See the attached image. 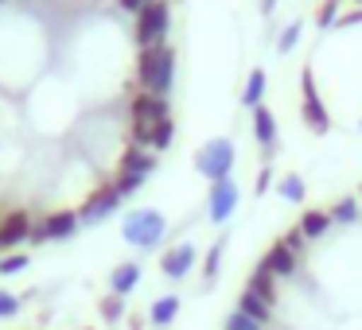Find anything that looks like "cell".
I'll return each mask as SVG.
<instances>
[{
    "label": "cell",
    "mask_w": 362,
    "mask_h": 330,
    "mask_svg": "<svg viewBox=\"0 0 362 330\" xmlns=\"http://www.w3.org/2000/svg\"><path fill=\"white\" fill-rule=\"evenodd\" d=\"M172 82H175V51L168 43L160 47H144L136 55V86L144 94H156V97H168L172 94Z\"/></svg>",
    "instance_id": "6da1fadb"
},
{
    "label": "cell",
    "mask_w": 362,
    "mask_h": 330,
    "mask_svg": "<svg viewBox=\"0 0 362 330\" xmlns=\"http://www.w3.org/2000/svg\"><path fill=\"white\" fill-rule=\"evenodd\" d=\"M164 233H168V221H164V214L152 210V206L129 210V214H125V221H121V237H125V241L133 245V249H141V252L156 249V245L164 241Z\"/></svg>",
    "instance_id": "7a4b0ae2"
},
{
    "label": "cell",
    "mask_w": 362,
    "mask_h": 330,
    "mask_svg": "<svg viewBox=\"0 0 362 330\" xmlns=\"http://www.w3.org/2000/svg\"><path fill=\"white\" fill-rule=\"evenodd\" d=\"M234 159H238L234 140H226V136H214V140H206L203 148L195 152V171L203 175V179L218 183V179H230V171H234Z\"/></svg>",
    "instance_id": "3957f363"
},
{
    "label": "cell",
    "mask_w": 362,
    "mask_h": 330,
    "mask_svg": "<svg viewBox=\"0 0 362 330\" xmlns=\"http://www.w3.org/2000/svg\"><path fill=\"white\" fill-rule=\"evenodd\" d=\"M168 32H172V4H168V0H156V4H148L144 12H136L133 39H136L141 51L168 43Z\"/></svg>",
    "instance_id": "277c9868"
},
{
    "label": "cell",
    "mask_w": 362,
    "mask_h": 330,
    "mask_svg": "<svg viewBox=\"0 0 362 330\" xmlns=\"http://www.w3.org/2000/svg\"><path fill=\"white\" fill-rule=\"evenodd\" d=\"M300 117H304V125L312 128L315 136L331 133V113H327V105H323V97H320V86H315L312 66L300 71Z\"/></svg>",
    "instance_id": "5b68a950"
},
{
    "label": "cell",
    "mask_w": 362,
    "mask_h": 330,
    "mask_svg": "<svg viewBox=\"0 0 362 330\" xmlns=\"http://www.w3.org/2000/svg\"><path fill=\"white\" fill-rule=\"evenodd\" d=\"M172 117V105H168V97H156V94H144V90H136L133 102H129V125H160V121Z\"/></svg>",
    "instance_id": "8992f818"
},
{
    "label": "cell",
    "mask_w": 362,
    "mask_h": 330,
    "mask_svg": "<svg viewBox=\"0 0 362 330\" xmlns=\"http://www.w3.org/2000/svg\"><path fill=\"white\" fill-rule=\"evenodd\" d=\"M238 183L234 179H218V183H211V190H206V218L214 221V226H222V221H230L234 218V210H238Z\"/></svg>",
    "instance_id": "52a82bcc"
},
{
    "label": "cell",
    "mask_w": 362,
    "mask_h": 330,
    "mask_svg": "<svg viewBox=\"0 0 362 330\" xmlns=\"http://www.w3.org/2000/svg\"><path fill=\"white\" fill-rule=\"evenodd\" d=\"M121 206V195H117V187L113 183H102L98 190H90L86 195V202L78 206V221L82 226H94V221H105L113 210Z\"/></svg>",
    "instance_id": "ba28073f"
},
{
    "label": "cell",
    "mask_w": 362,
    "mask_h": 330,
    "mask_svg": "<svg viewBox=\"0 0 362 330\" xmlns=\"http://www.w3.org/2000/svg\"><path fill=\"white\" fill-rule=\"evenodd\" d=\"M32 214L28 210H8L0 221V252H16V245H24L32 237Z\"/></svg>",
    "instance_id": "9c48e42d"
},
{
    "label": "cell",
    "mask_w": 362,
    "mask_h": 330,
    "mask_svg": "<svg viewBox=\"0 0 362 330\" xmlns=\"http://www.w3.org/2000/svg\"><path fill=\"white\" fill-rule=\"evenodd\" d=\"M195 245L191 241H180V245H172V249L164 252V260H160V272L168 276V280H183V276L195 268Z\"/></svg>",
    "instance_id": "30bf717a"
},
{
    "label": "cell",
    "mask_w": 362,
    "mask_h": 330,
    "mask_svg": "<svg viewBox=\"0 0 362 330\" xmlns=\"http://www.w3.org/2000/svg\"><path fill=\"white\" fill-rule=\"evenodd\" d=\"M253 136H257L261 156H265V164H269L273 152H276V140H281V133H276V117H273L269 105H257V109H253Z\"/></svg>",
    "instance_id": "8fae6325"
},
{
    "label": "cell",
    "mask_w": 362,
    "mask_h": 330,
    "mask_svg": "<svg viewBox=\"0 0 362 330\" xmlns=\"http://www.w3.org/2000/svg\"><path fill=\"white\" fill-rule=\"evenodd\" d=\"M261 260L269 264V272H273L276 280H292V276H296V264H300V257L284 249V241H273V245L265 249V257H261Z\"/></svg>",
    "instance_id": "7c38bea8"
},
{
    "label": "cell",
    "mask_w": 362,
    "mask_h": 330,
    "mask_svg": "<svg viewBox=\"0 0 362 330\" xmlns=\"http://www.w3.org/2000/svg\"><path fill=\"white\" fill-rule=\"evenodd\" d=\"M245 288H250L253 295H261L265 303H273V307H276V299H281V280H276V276L269 272V264H265V260H257V268L250 272Z\"/></svg>",
    "instance_id": "4fadbf2b"
},
{
    "label": "cell",
    "mask_w": 362,
    "mask_h": 330,
    "mask_svg": "<svg viewBox=\"0 0 362 330\" xmlns=\"http://www.w3.org/2000/svg\"><path fill=\"white\" fill-rule=\"evenodd\" d=\"M78 210H55L51 218H43V229H47V241H71L78 233Z\"/></svg>",
    "instance_id": "5bb4252c"
},
{
    "label": "cell",
    "mask_w": 362,
    "mask_h": 330,
    "mask_svg": "<svg viewBox=\"0 0 362 330\" xmlns=\"http://www.w3.org/2000/svg\"><path fill=\"white\" fill-rule=\"evenodd\" d=\"M117 171H133V175H144V179H148V175L156 171V152H148V148H133V144H129V148L121 152Z\"/></svg>",
    "instance_id": "9a60e30c"
},
{
    "label": "cell",
    "mask_w": 362,
    "mask_h": 330,
    "mask_svg": "<svg viewBox=\"0 0 362 330\" xmlns=\"http://www.w3.org/2000/svg\"><path fill=\"white\" fill-rule=\"evenodd\" d=\"M136 283H141V264H136V260H125V264H117L110 272V291H113V295H121V299H125Z\"/></svg>",
    "instance_id": "2e32d148"
},
{
    "label": "cell",
    "mask_w": 362,
    "mask_h": 330,
    "mask_svg": "<svg viewBox=\"0 0 362 330\" xmlns=\"http://www.w3.org/2000/svg\"><path fill=\"white\" fill-rule=\"evenodd\" d=\"M238 311L250 314L253 322H261V326H269V322H273V303H265L261 295H253L250 288H245L242 295H238Z\"/></svg>",
    "instance_id": "e0dca14e"
},
{
    "label": "cell",
    "mask_w": 362,
    "mask_h": 330,
    "mask_svg": "<svg viewBox=\"0 0 362 330\" xmlns=\"http://www.w3.org/2000/svg\"><path fill=\"white\" fill-rule=\"evenodd\" d=\"M296 226H300V233H304L308 241H320V237H327V229H331V214L327 210H315V206H312V210L300 214Z\"/></svg>",
    "instance_id": "ac0fdd59"
},
{
    "label": "cell",
    "mask_w": 362,
    "mask_h": 330,
    "mask_svg": "<svg viewBox=\"0 0 362 330\" xmlns=\"http://www.w3.org/2000/svg\"><path fill=\"white\" fill-rule=\"evenodd\" d=\"M265 90H269V78H265V71L261 66H253L250 71V78H245V90H242V105L245 109H257V105H265Z\"/></svg>",
    "instance_id": "d6986e66"
},
{
    "label": "cell",
    "mask_w": 362,
    "mask_h": 330,
    "mask_svg": "<svg viewBox=\"0 0 362 330\" xmlns=\"http://www.w3.org/2000/svg\"><path fill=\"white\" fill-rule=\"evenodd\" d=\"M175 314H180V295H160L156 303H152V311H148V322L164 330V326L175 322Z\"/></svg>",
    "instance_id": "ffe728a7"
},
{
    "label": "cell",
    "mask_w": 362,
    "mask_h": 330,
    "mask_svg": "<svg viewBox=\"0 0 362 330\" xmlns=\"http://www.w3.org/2000/svg\"><path fill=\"white\" fill-rule=\"evenodd\" d=\"M276 195H281L284 202H304L308 187H304V179L292 171V175H281V179H276Z\"/></svg>",
    "instance_id": "44dd1931"
},
{
    "label": "cell",
    "mask_w": 362,
    "mask_h": 330,
    "mask_svg": "<svg viewBox=\"0 0 362 330\" xmlns=\"http://www.w3.org/2000/svg\"><path fill=\"white\" fill-rule=\"evenodd\" d=\"M222 252H226V237H218V241L206 249V260H203V280H206V283L218 280V272H222Z\"/></svg>",
    "instance_id": "7402d4cb"
},
{
    "label": "cell",
    "mask_w": 362,
    "mask_h": 330,
    "mask_svg": "<svg viewBox=\"0 0 362 330\" xmlns=\"http://www.w3.org/2000/svg\"><path fill=\"white\" fill-rule=\"evenodd\" d=\"M327 214H331V226H354L358 221V198H339Z\"/></svg>",
    "instance_id": "603a6c76"
},
{
    "label": "cell",
    "mask_w": 362,
    "mask_h": 330,
    "mask_svg": "<svg viewBox=\"0 0 362 330\" xmlns=\"http://www.w3.org/2000/svg\"><path fill=\"white\" fill-rule=\"evenodd\" d=\"M172 140H175V121L168 117V121H160V125L152 128V152H156V156H160V152H168V148H172Z\"/></svg>",
    "instance_id": "cb8c5ba5"
},
{
    "label": "cell",
    "mask_w": 362,
    "mask_h": 330,
    "mask_svg": "<svg viewBox=\"0 0 362 330\" xmlns=\"http://www.w3.org/2000/svg\"><path fill=\"white\" fill-rule=\"evenodd\" d=\"M113 187H117V195L121 198H129V195H136V190H141L144 187V175H133V171H117V175H113Z\"/></svg>",
    "instance_id": "d4e9b609"
},
{
    "label": "cell",
    "mask_w": 362,
    "mask_h": 330,
    "mask_svg": "<svg viewBox=\"0 0 362 330\" xmlns=\"http://www.w3.org/2000/svg\"><path fill=\"white\" fill-rule=\"evenodd\" d=\"M98 311H102V319H105V322H121V319H125V299L110 291V295H102Z\"/></svg>",
    "instance_id": "484cf974"
},
{
    "label": "cell",
    "mask_w": 362,
    "mask_h": 330,
    "mask_svg": "<svg viewBox=\"0 0 362 330\" xmlns=\"http://www.w3.org/2000/svg\"><path fill=\"white\" fill-rule=\"evenodd\" d=\"M300 35H304V24H300V20H292V24H284L281 39H276V51H281V55H288V51H296Z\"/></svg>",
    "instance_id": "4316f807"
},
{
    "label": "cell",
    "mask_w": 362,
    "mask_h": 330,
    "mask_svg": "<svg viewBox=\"0 0 362 330\" xmlns=\"http://www.w3.org/2000/svg\"><path fill=\"white\" fill-rule=\"evenodd\" d=\"M28 264H32L28 252H4V257H0V276H16V272H24Z\"/></svg>",
    "instance_id": "83f0119b"
},
{
    "label": "cell",
    "mask_w": 362,
    "mask_h": 330,
    "mask_svg": "<svg viewBox=\"0 0 362 330\" xmlns=\"http://www.w3.org/2000/svg\"><path fill=\"white\" fill-rule=\"evenodd\" d=\"M222 330H265V326H261V322H253L250 314H242V311L234 307V311L226 314V322H222Z\"/></svg>",
    "instance_id": "f1b7e54d"
},
{
    "label": "cell",
    "mask_w": 362,
    "mask_h": 330,
    "mask_svg": "<svg viewBox=\"0 0 362 330\" xmlns=\"http://www.w3.org/2000/svg\"><path fill=\"white\" fill-rule=\"evenodd\" d=\"M315 24H320L323 32L339 24V0H323V4H320V16H315Z\"/></svg>",
    "instance_id": "f546056e"
},
{
    "label": "cell",
    "mask_w": 362,
    "mask_h": 330,
    "mask_svg": "<svg viewBox=\"0 0 362 330\" xmlns=\"http://www.w3.org/2000/svg\"><path fill=\"white\" fill-rule=\"evenodd\" d=\"M281 241H284V249H288V252H296V257H300V252H304V249H308V237H304V233H300V226H292V229H288V233H284V237H281Z\"/></svg>",
    "instance_id": "4dcf8cb0"
},
{
    "label": "cell",
    "mask_w": 362,
    "mask_h": 330,
    "mask_svg": "<svg viewBox=\"0 0 362 330\" xmlns=\"http://www.w3.org/2000/svg\"><path fill=\"white\" fill-rule=\"evenodd\" d=\"M20 314V299L12 291H0V319H16Z\"/></svg>",
    "instance_id": "1f68e13d"
},
{
    "label": "cell",
    "mask_w": 362,
    "mask_h": 330,
    "mask_svg": "<svg viewBox=\"0 0 362 330\" xmlns=\"http://www.w3.org/2000/svg\"><path fill=\"white\" fill-rule=\"evenodd\" d=\"M273 179H276V175H273V167H261V171H257V183H253V195H261V198H265V190L269 187H273Z\"/></svg>",
    "instance_id": "d6a6232c"
},
{
    "label": "cell",
    "mask_w": 362,
    "mask_h": 330,
    "mask_svg": "<svg viewBox=\"0 0 362 330\" xmlns=\"http://www.w3.org/2000/svg\"><path fill=\"white\" fill-rule=\"evenodd\" d=\"M117 4H121V12H133L136 16V12H144L148 4H156V0H117Z\"/></svg>",
    "instance_id": "836d02e7"
},
{
    "label": "cell",
    "mask_w": 362,
    "mask_h": 330,
    "mask_svg": "<svg viewBox=\"0 0 362 330\" xmlns=\"http://www.w3.org/2000/svg\"><path fill=\"white\" fill-rule=\"evenodd\" d=\"M354 24H362V8H358V12H346V16H339L335 28H354Z\"/></svg>",
    "instance_id": "e575fe53"
},
{
    "label": "cell",
    "mask_w": 362,
    "mask_h": 330,
    "mask_svg": "<svg viewBox=\"0 0 362 330\" xmlns=\"http://www.w3.org/2000/svg\"><path fill=\"white\" fill-rule=\"evenodd\" d=\"M28 241H32V245H43V241H47V229H43V221H35V226H32V237H28Z\"/></svg>",
    "instance_id": "d590c367"
},
{
    "label": "cell",
    "mask_w": 362,
    "mask_h": 330,
    "mask_svg": "<svg viewBox=\"0 0 362 330\" xmlns=\"http://www.w3.org/2000/svg\"><path fill=\"white\" fill-rule=\"evenodd\" d=\"M273 8H276V0H261V12H265V16H269Z\"/></svg>",
    "instance_id": "8d00e7d4"
},
{
    "label": "cell",
    "mask_w": 362,
    "mask_h": 330,
    "mask_svg": "<svg viewBox=\"0 0 362 330\" xmlns=\"http://www.w3.org/2000/svg\"><path fill=\"white\" fill-rule=\"evenodd\" d=\"M0 221H4V214H0Z\"/></svg>",
    "instance_id": "74e56055"
},
{
    "label": "cell",
    "mask_w": 362,
    "mask_h": 330,
    "mask_svg": "<svg viewBox=\"0 0 362 330\" xmlns=\"http://www.w3.org/2000/svg\"><path fill=\"white\" fill-rule=\"evenodd\" d=\"M358 8H362V0H358Z\"/></svg>",
    "instance_id": "f35d334b"
},
{
    "label": "cell",
    "mask_w": 362,
    "mask_h": 330,
    "mask_svg": "<svg viewBox=\"0 0 362 330\" xmlns=\"http://www.w3.org/2000/svg\"><path fill=\"white\" fill-rule=\"evenodd\" d=\"M90 330H94V326H90Z\"/></svg>",
    "instance_id": "ab89813d"
}]
</instances>
